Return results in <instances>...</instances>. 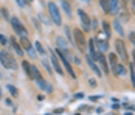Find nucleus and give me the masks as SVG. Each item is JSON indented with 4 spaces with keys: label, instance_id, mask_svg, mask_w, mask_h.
I'll return each mask as SVG.
<instances>
[{
    "label": "nucleus",
    "instance_id": "nucleus-1",
    "mask_svg": "<svg viewBox=\"0 0 135 115\" xmlns=\"http://www.w3.org/2000/svg\"><path fill=\"white\" fill-rule=\"evenodd\" d=\"M0 64L3 65L5 68H9V70H14L17 68V62L13 58V54L8 50H2L0 51Z\"/></svg>",
    "mask_w": 135,
    "mask_h": 115
},
{
    "label": "nucleus",
    "instance_id": "nucleus-2",
    "mask_svg": "<svg viewBox=\"0 0 135 115\" xmlns=\"http://www.w3.org/2000/svg\"><path fill=\"white\" fill-rule=\"evenodd\" d=\"M73 38H75L76 47H78L82 53H85V51H87V38H85L84 31H81L79 28H75V30H73Z\"/></svg>",
    "mask_w": 135,
    "mask_h": 115
},
{
    "label": "nucleus",
    "instance_id": "nucleus-3",
    "mask_svg": "<svg viewBox=\"0 0 135 115\" xmlns=\"http://www.w3.org/2000/svg\"><path fill=\"white\" fill-rule=\"evenodd\" d=\"M9 22H11V25H13L14 28V31L20 36V38H28V31H27V28L22 25V22L17 19V17H11L9 19Z\"/></svg>",
    "mask_w": 135,
    "mask_h": 115
},
{
    "label": "nucleus",
    "instance_id": "nucleus-4",
    "mask_svg": "<svg viewBox=\"0 0 135 115\" xmlns=\"http://www.w3.org/2000/svg\"><path fill=\"white\" fill-rule=\"evenodd\" d=\"M48 11H50V16H51V20L54 22V25H57V26L62 25L61 13H59V8L56 6V3H53V2H50V3H48Z\"/></svg>",
    "mask_w": 135,
    "mask_h": 115
},
{
    "label": "nucleus",
    "instance_id": "nucleus-5",
    "mask_svg": "<svg viewBox=\"0 0 135 115\" xmlns=\"http://www.w3.org/2000/svg\"><path fill=\"white\" fill-rule=\"evenodd\" d=\"M93 42H95L96 50H99V53H104V51L109 50V40H107V38H103L101 33L93 39Z\"/></svg>",
    "mask_w": 135,
    "mask_h": 115
},
{
    "label": "nucleus",
    "instance_id": "nucleus-6",
    "mask_svg": "<svg viewBox=\"0 0 135 115\" xmlns=\"http://www.w3.org/2000/svg\"><path fill=\"white\" fill-rule=\"evenodd\" d=\"M115 50H117V54L126 62L127 61V50H126V45H124V42H123L121 39H118L115 42Z\"/></svg>",
    "mask_w": 135,
    "mask_h": 115
},
{
    "label": "nucleus",
    "instance_id": "nucleus-7",
    "mask_svg": "<svg viewBox=\"0 0 135 115\" xmlns=\"http://www.w3.org/2000/svg\"><path fill=\"white\" fill-rule=\"evenodd\" d=\"M78 14H79V19H81V24H82V30L84 31H90L92 30V22H90V17L87 16V13L84 10H78Z\"/></svg>",
    "mask_w": 135,
    "mask_h": 115
},
{
    "label": "nucleus",
    "instance_id": "nucleus-8",
    "mask_svg": "<svg viewBox=\"0 0 135 115\" xmlns=\"http://www.w3.org/2000/svg\"><path fill=\"white\" fill-rule=\"evenodd\" d=\"M20 44H22L20 47H22V48H25V50H27V53L31 56V58H36V51L33 50V45L30 44L28 38H20Z\"/></svg>",
    "mask_w": 135,
    "mask_h": 115
},
{
    "label": "nucleus",
    "instance_id": "nucleus-9",
    "mask_svg": "<svg viewBox=\"0 0 135 115\" xmlns=\"http://www.w3.org/2000/svg\"><path fill=\"white\" fill-rule=\"evenodd\" d=\"M51 62H53V67L54 70L59 73V75H64V70H62V65H61V61H59V58H57V54L51 51Z\"/></svg>",
    "mask_w": 135,
    "mask_h": 115
},
{
    "label": "nucleus",
    "instance_id": "nucleus-10",
    "mask_svg": "<svg viewBox=\"0 0 135 115\" xmlns=\"http://www.w3.org/2000/svg\"><path fill=\"white\" fill-rule=\"evenodd\" d=\"M36 82H37V87H39L41 90H44V92H48V93H51V92H53V86H51V84H48L45 79H42V78H41V79H36Z\"/></svg>",
    "mask_w": 135,
    "mask_h": 115
},
{
    "label": "nucleus",
    "instance_id": "nucleus-11",
    "mask_svg": "<svg viewBox=\"0 0 135 115\" xmlns=\"http://www.w3.org/2000/svg\"><path fill=\"white\" fill-rule=\"evenodd\" d=\"M96 62H99V65H101V68H103V73H109V65H107V59L103 56V53H99L98 54V58L95 59Z\"/></svg>",
    "mask_w": 135,
    "mask_h": 115
},
{
    "label": "nucleus",
    "instance_id": "nucleus-12",
    "mask_svg": "<svg viewBox=\"0 0 135 115\" xmlns=\"http://www.w3.org/2000/svg\"><path fill=\"white\" fill-rule=\"evenodd\" d=\"M120 0H109V14H118Z\"/></svg>",
    "mask_w": 135,
    "mask_h": 115
},
{
    "label": "nucleus",
    "instance_id": "nucleus-13",
    "mask_svg": "<svg viewBox=\"0 0 135 115\" xmlns=\"http://www.w3.org/2000/svg\"><path fill=\"white\" fill-rule=\"evenodd\" d=\"M87 62H89V65L92 67V70H93V72L96 73V75H101V68H99V67L96 65V62H95V59L92 58V56H90V54L87 56Z\"/></svg>",
    "mask_w": 135,
    "mask_h": 115
},
{
    "label": "nucleus",
    "instance_id": "nucleus-14",
    "mask_svg": "<svg viewBox=\"0 0 135 115\" xmlns=\"http://www.w3.org/2000/svg\"><path fill=\"white\" fill-rule=\"evenodd\" d=\"M112 72H113V75H117V76H124V75H126V67H124V64H117V67H115Z\"/></svg>",
    "mask_w": 135,
    "mask_h": 115
},
{
    "label": "nucleus",
    "instance_id": "nucleus-15",
    "mask_svg": "<svg viewBox=\"0 0 135 115\" xmlns=\"http://www.w3.org/2000/svg\"><path fill=\"white\" fill-rule=\"evenodd\" d=\"M30 78H31V79H41V78H42L41 72H39V68H37L36 65H31V70H30Z\"/></svg>",
    "mask_w": 135,
    "mask_h": 115
},
{
    "label": "nucleus",
    "instance_id": "nucleus-16",
    "mask_svg": "<svg viewBox=\"0 0 135 115\" xmlns=\"http://www.w3.org/2000/svg\"><path fill=\"white\" fill-rule=\"evenodd\" d=\"M61 6H62L64 13L67 14L68 17H71V5L68 3V0H61Z\"/></svg>",
    "mask_w": 135,
    "mask_h": 115
},
{
    "label": "nucleus",
    "instance_id": "nucleus-17",
    "mask_svg": "<svg viewBox=\"0 0 135 115\" xmlns=\"http://www.w3.org/2000/svg\"><path fill=\"white\" fill-rule=\"evenodd\" d=\"M89 51H90V56L93 58V59H96L98 58V50H96V47H95V42H93V39L92 40H89Z\"/></svg>",
    "mask_w": 135,
    "mask_h": 115
},
{
    "label": "nucleus",
    "instance_id": "nucleus-18",
    "mask_svg": "<svg viewBox=\"0 0 135 115\" xmlns=\"http://www.w3.org/2000/svg\"><path fill=\"white\" fill-rule=\"evenodd\" d=\"M11 45H13V50L16 51V54H19V56H22V54H23V48H22V47H20L14 39H11Z\"/></svg>",
    "mask_w": 135,
    "mask_h": 115
},
{
    "label": "nucleus",
    "instance_id": "nucleus-19",
    "mask_svg": "<svg viewBox=\"0 0 135 115\" xmlns=\"http://www.w3.org/2000/svg\"><path fill=\"white\" fill-rule=\"evenodd\" d=\"M107 64L110 65V67H112V70H113V68H115V67H117V64H118V62H117V54H112V53H110V54H109V58H107Z\"/></svg>",
    "mask_w": 135,
    "mask_h": 115
},
{
    "label": "nucleus",
    "instance_id": "nucleus-20",
    "mask_svg": "<svg viewBox=\"0 0 135 115\" xmlns=\"http://www.w3.org/2000/svg\"><path fill=\"white\" fill-rule=\"evenodd\" d=\"M56 42H57V45H59L61 50H67V42H65V39L62 38V36H57L56 38Z\"/></svg>",
    "mask_w": 135,
    "mask_h": 115
},
{
    "label": "nucleus",
    "instance_id": "nucleus-21",
    "mask_svg": "<svg viewBox=\"0 0 135 115\" xmlns=\"http://www.w3.org/2000/svg\"><path fill=\"white\" fill-rule=\"evenodd\" d=\"M113 26H115V30H117V33H118L120 36H123V34H124V30H123V26H121L120 19H117V20L113 22Z\"/></svg>",
    "mask_w": 135,
    "mask_h": 115
},
{
    "label": "nucleus",
    "instance_id": "nucleus-22",
    "mask_svg": "<svg viewBox=\"0 0 135 115\" xmlns=\"http://www.w3.org/2000/svg\"><path fill=\"white\" fill-rule=\"evenodd\" d=\"M22 67H23V70H25V75L30 76V70H31V64L28 62V61H23L22 62Z\"/></svg>",
    "mask_w": 135,
    "mask_h": 115
},
{
    "label": "nucleus",
    "instance_id": "nucleus-23",
    "mask_svg": "<svg viewBox=\"0 0 135 115\" xmlns=\"http://www.w3.org/2000/svg\"><path fill=\"white\" fill-rule=\"evenodd\" d=\"M127 3V8H129V13L135 14V0H129V2H126Z\"/></svg>",
    "mask_w": 135,
    "mask_h": 115
},
{
    "label": "nucleus",
    "instance_id": "nucleus-24",
    "mask_svg": "<svg viewBox=\"0 0 135 115\" xmlns=\"http://www.w3.org/2000/svg\"><path fill=\"white\" fill-rule=\"evenodd\" d=\"M99 5L103 6V10L109 14V0H99Z\"/></svg>",
    "mask_w": 135,
    "mask_h": 115
},
{
    "label": "nucleus",
    "instance_id": "nucleus-25",
    "mask_svg": "<svg viewBox=\"0 0 135 115\" xmlns=\"http://www.w3.org/2000/svg\"><path fill=\"white\" fill-rule=\"evenodd\" d=\"M103 28H104V31H106V38H109V36H110V24L103 22Z\"/></svg>",
    "mask_w": 135,
    "mask_h": 115
},
{
    "label": "nucleus",
    "instance_id": "nucleus-26",
    "mask_svg": "<svg viewBox=\"0 0 135 115\" xmlns=\"http://www.w3.org/2000/svg\"><path fill=\"white\" fill-rule=\"evenodd\" d=\"M34 47H36V50L39 51L41 54H45V50H44V47L41 45V42H36V45H34Z\"/></svg>",
    "mask_w": 135,
    "mask_h": 115
},
{
    "label": "nucleus",
    "instance_id": "nucleus-27",
    "mask_svg": "<svg viewBox=\"0 0 135 115\" xmlns=\"http://www.w3.org/2000/svg\"><path fill=\"white\" fill-rule=\"evenodd\" d=\"M131 78H132V84H134V87H135V67H134V64L131 65Z\"/></svg>",
    "mask_w": 135,
    "mask_h": 115
},
{
    "label": "nucleus",
    "instance_id": "nucleus-28",
    "mask_svg": "<svg viewBox=\"0 0 135 115\" xmlns=\"http://www.w3.org/2000/svg\"><path fill=\"white\" fill-rule=\"evenodd\" d=\"M42 64H44V67H45V68L51 73V65L48 64V61H47V59H42Z\"/></svg>",
    "mask_w": 135,
    "mask_h": 115
},
{
    "label": "nucleus",
    "instance_id": "nucleus-29",
    "mask_svg": "<svg viewBox=\"0 0 135 115\" xmlns=\"http://www.w3.org/2000/svg\"><path fill=\"white\" fill-rule=\"evenodd\" d=\"M0 11H2V16H3L5 19H9V14H8V10H6V8H2Z\"/></svg>",
    "mask_w": 135,
    "mask_h": 115
},
{
    "label": "nucleus",
    "instance_id": "nucleus-30",
    "mask_svg": "<svg viewBox=\"0 0 135 115\" xmlns=\"http://www.w3.org/2000/svg\"><path fill=\"white\" fill-rule=\"evenodd\" d=\"M8 90H9V92H11L13 95H17V90H16V87H14V86H11V84L8 86Z\"/></svg>",
    "mask_w": 135,
    "mask_h": 115
},
{
    "label": "nucleus",
    "instance_id": "nucleus-31",
    "mask_svg": "<svg viewBox=\"0 0 135 115\" xmlns=\"http://www.w3.org/2000/svg\"><path fill=\"white\" fill-rule=\"evenodd\" d=\"M16 2H17V5H19L20 8H23V6H25V0H16Z\"/></svg>",
    "mask_w": 135,
    "mask_h": 115
},
{
    "label": "nucleus",
    "instance_id": "nucleus-32",
    "mask_svg": "<svg viewBox=\"0 0 135 115\" xmlns=\"http://www.w3.org/2000/svg\"><path fill=\"white\" fill-rule=\"evenodd\" d=\"M0 42H2V44H6V42H8V40H6V36L0 34Z\"/></svg>",
    "mask_w": 135,
    "mask_h": 115
},
{
    "label": "nucleus",
    "instance_id": "nucleus-33",
    "mask_svg": "<svg viewBox=\"0 0 135 115\" xmlns=\"http://www.w3.org/2000/svg\"><path fill=\"white\" fill-rule=\"evenodd\" d=\"M131 42L135 45V31H132V33H131Z\"/></svg>",
    "mask_w": 135,
    "mask_h": 115
},
{
    "label": "nucleus",
    "instance_id": "nucleus-34",
    "mask_svg": "<svg viewBox=\"0 0 135 115\" xmlns=\"http://www.w3.org/2000/svg\"><path fill=\"white\" fill-rule=\"evenodd\" d=\"M73 62H75V64H81V61H79L78 56H73Z\"/></svg>",
    "mask_w": 135,
    "mask_h": 115
},
{
    "label": "nucleus",
    "instance_id": "nucleus-35",
    "mask_svg": "<svg viewBox=\"0 0 135 115\" xmlns=\"http://www.w3.org/2000/svg\"><path fill=\"white\" fill-rule=\"evenodd\" d=\"M90 100H92V101H98V100H99V96H90Z\"/></svg>",
    "mask_w": 135,
    "mask_h": 115
},
{
    "label": "nucleus",
    "instance_id": "nucleus-36",
    "mask_svg": "<svg viewBox=\"0 0 135 115\" xmlns=\"http://www.w3.org/2000/svg\"><path fill=\"white\" fill-rule=\"evenodd\" d=\"M82 96H84L82 93H76V95H75V98H82Z\"/></svg>",
    "mask_w": 135,
    "mask_h": 115
},
{
    "label": "nucleus",
    "instance_id": "nucleus-37",
    "mask_svg": "<svg viewBox=\"0 0 135 115\" xmlns=\"http://www.w3.org/2000/svg\"><path fill=\"white\" fill-rule=\"evenodd\" d=\"M132 58H134V67H135V50L132 51Z\"/></svg>",
    "mask_w": 135,
    "mask_h": 115
},
{
    "label": "nucleus",
    "instance_id": "nucleus-38",
    "mask_svg": "<svg viewBox=\"0 0 135 115\" xmlns=\"http://www.w3.org/2000/svg\"><path fill=\"white\" fill-rule=\"evenodd\" d=\"M25 2H27V3H31V2H33V0H25Z\"/></svg>",
    "mask_w": 135,
    "mask_h": 115
},
{
    "label": "nucleus",
    "instance_id": "nucleus-39",
    "mask_svg": "<svg viewBox=\"0 0 135 115\" xmlns=\"http://www.w3.org/2000/svg\"><path fill=\"white\" fill-rule=\"evenodd\" d=\"M124 115H132V114H131V112H127V114H124Z\"/></svg>",
    "mask_w": 135,
    "mask_h": 115
},
{
    "label": "nucleus",
    "instance_id": "nucleus-40",
    "mask_svg": "<svg viewBox=\"0 0 135 115\" xmlns=\"http://www.w3.org/2000/svg\"><path fill=\"white\" fill-rule=\"evenodd\" d=\"M81 2H90V0H81Z\"/></svg>",
    "mask_w": 135,
    "mask_h": 115
},
{
    "label": "nucleus",
    "instance_id": "nucleus-41",
    "mask_svg": "<svg viewBox=\"0 0 135 115\" xmlns=\"http://www.w3.org/2000/svg\"><path fill=\"white\" fill-rule=\"evenodd\" d=\"M0 98H2V89H0Z\"/></svg>",
    "mask_w": 135,
    "mask_h": 115
},
{
    "label": "nucleus",
    "instance_id": "nucleus-42",
    "mask_svg": "<svg viewBox=\"0 0 135 115\" xmlns=\"http://www.w3.org/2000/svg\"><path fill=\"white\" fill-rule=\"evenodd\" d=\"M124 2H129V0H124Z\"/></svg>",
    "mask_w": 135,
    "mask_h": 115
}]
</instances>
